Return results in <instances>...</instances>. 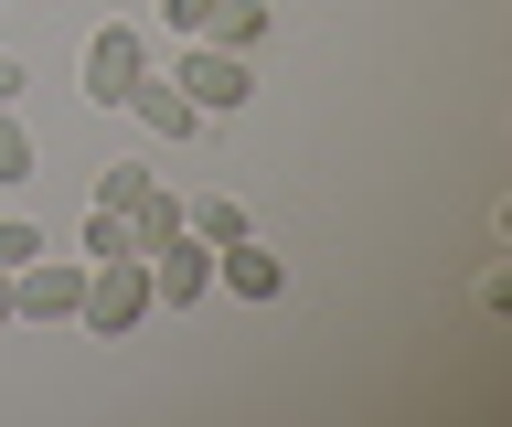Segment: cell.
<instances>
[{"mask_svg": "<svg viewBox=\"0 0 512 427\" xmlns=\"http://www.w3.org/2000/svg\"><path fill=\"white\" fill-rule=\"evenodd\" d=\"M150 310H160V299H150V257H96L86 267V299H75L86 342H128Z\"/></svg>", "mask_w": 512, "mask_h": 427, "instance_id": "1", "label": "cell"}, {"mask_svg": "<svg viewBox=\"0 0 512 427\" xmlns=\"http://www.w3.org/2000/svg\"><path fill=\"white\" fill-rule=\"evenodd\" d=\"M171 86H182L203 118H235L256 97V54H224V43H171Z\"/></svg>", "mask_w": 512, "mask_h": 427, "instance_id": "2", "label": "cell"}, {"mask_svg": "<svg viewBox=\"0 0 512 427\" xmlns=\"http://www.w3.org/2000/svg\"><path fill=\"white\" fill-rule=\"evenodd\" d=\"M150 65H160V54H150V33H139V22H96L86 54H75V75H86V107H128V86H139Z\"/></svg>", "mask_w": 512, "mask_h": 427, "instance_id": "3", "label": "cell"}, {"mask_svg": "<svg viewBox=\"0 0 512 427\" xmlns=\"http://www.w3.org/2000/svg\"><path fill=\"white\" fill-rule=\"evenodd\" d=\"M150 299L160 310H203V299H214V246H203L192 225L150 246Z\"/></svg>", "mask_w": 512, "mask_h": 427, "instance_id": "4", "label": "cell"}, {"mask_svg": "<svg viewBox=\"0 0 512 427\" xmlns=\"http://www.w3.org/2000/svg\"><path fill=\"white\" fill-rule=\"evenodd\" d=\"M11 299H22V321H75V299H86V257H22L11 267Z\"/></svg>", "mask_w": 512, "mask_h": 427, "instance_id": "5", "label": "cell"}, {"mask_svg": "<svg viewBox=\"0 0 512 427\" xmlns=\"http://www.w3.org/2000/svg\"><path fill=\"white\" fill-rule=\"evenodd\" d=\"M128 118H139V129H150V139H171V150H182V139L203 129V107H192V97H182V86H171V75H160V65L139 75V86H128Z\"/></svg>", "mask_w": 512, "mask_h": 427, "instance_id": "6", "label": "cell"}, {"mask_svg": "<svg viewBox=\"0 0 512 427\" xmlns=\"http://www.w3.org/2000/svg\"><path fill=\"white\" fill-rule=\"evenodd\" d=\"M214 289H235V299L256 310V299H278V289H288V267L267 257L256 235H235V246H214Z\"/></svg>", "mask_w": 512, "mask_h": 427, "instance_id": "7", "label": "cell"}, {"mask_svg": "<svg viewBox=\"0 0 512 427\" xmlns=\"http://www.w3.org/2000/svg\"><path fill=\"white\" fill-rule=\"evenodd\" d=\"M267 22H278L267 0H224V11H214V33H192V43H224V54H256V43H267Z\"/></svg>", "mask_w": 512, "mask_h": 427, "instance_id": "8", "label": "cell"}, {"mask_svg": "<svg viewBox=\"0 0 512 427\" xmlns=\"http://www.w3.org/2000/svg\"><path fill=\"white\" fill-rule=\"evenodd\" d=\"M150 182H160L150 161H107V171H96V193H86V203H107V214H139V193H150Z\"/></svg>", "mask_w": 512, "mask_h": 427, "instance_id": "9", "label": "cell"}, {"mask_svg": "<svg viewBox=\"0 0 512 427\" xmlns=\"http://www.w3.org/2000/svg\"><path fill=\"white\" fill-rule=\"evenodd\" d=\"M128 235H139V257H150L160 235H182V203H171V182H150V193H139V214H128Z\"/></svg>", "mask_w": 512, "mask_h": 427, "instance_id": "10", "label": "cell"}, {"mask_svg": "<svg viewBox=\"0 0 512 427\" xmlns=\"http://www.w3.org/2000/svg\"><path fill=\"white\" fill-rule=\"evenodd\" d=\"M182 225L203 235V246H235V235H256V225H246V203H224V193H214V203H182Z\"/></svg>", "mask_w": 512, "mask_h": 427, "instance_id": "11", "label": "cell"}, {"mask_svg": "<svg viewBox=\"0 0 512 427\" xmlns=\"http://www.w3.org/2000/svg\"><path fill=\"white\" fill-rule=\"evenodd\" d=\"M96 257H139L128 214H107V203H86V267H96Z\"/></svg>", "mask_w": 512, "mask_h": 427, "instance_id": "12", "label": "cell"}, {"mask_svg": "<svg viewBox=\"0 0 512 427\" xmlns=\"http://www.w3.org/2000/svg\"><path fill=\"white\" fill-rule=\"evenodd\" d=\"M11 182H32V129L0 107V193H11Z\"/></svg>", "mask_w": 512, "mask_h": 427, "instance_id": "13", "label": "cell"}, {"mask_svg": "<svg viewBox=\"0 0 512 427\" xmlns=\"http://www.w3.org/2000/svg\"><path fill=\"white\" fill-rule=\"evenodd\" d=\"M22 257H43V225H32V214H0V278H11Z\"/></svg>", "mask_w": 512, "mask_h": 427, "instance_id": "14", "label": "cell"}, {"mask_svg": "<svg viewBox=\"0 0 512 427\" xmlns=\"http://www.w3.org/2000/svg\"><path fill=\"white\" fill-rule=\"evenodd\" d=\"M214 11H224V0H171V43H192V33H214Z\"/></svg>", "mask_w": 512, "mask_h": 427, "instance_id": "15", "label": "cell"}, {"mask_svg": "<svg viewBox=\"0 0 512 427\" xmlns=\"http://www.w3.org/2000/svg\"><path fill=\"white\" fill-rule=\"evenodd\" d=\"M22 86H32V75H22V54H0V107H22Z\"/></svg>", "mask_w": 512, "mask_h": 427, "instance_id": "16", "label": "cell"}, {"mask_svg": "<svg viewBox=\"0 0 512 427\" xmlns=\"http://www.w3.org/2000/svg\"><path fill=\"white\" fill-rule=\"evenodd\" d=\"M11 321H22V299H11V278H0V331H11Z\"/></svg>", "mask_w": 512, "mask_h": 427, "instance_id": "17", "label": "cell"}]
</instances>
